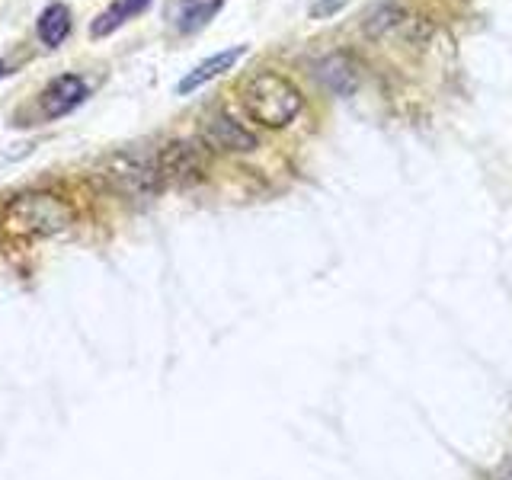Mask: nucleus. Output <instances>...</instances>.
<instances>
[{
  "mask_svg": "<svg viewBox=\"0 0 512 480\" xmlns=\"http://www.w3.org/2000/svg\"><path fill=\"white\" fill-rule=\"evenodd\" d=\"M77 221V208L48 189H32L23 196H13L4 205V228L13 237L23 240H48L64 231H71Z\"/></svg>",
  "mask_w": 512,
  "mask_h": 480,
  "instance_id": "f257e3e1",
  "label": "nucleus"
},
{
  "mask_svg": "<svg viewBox=\"0 0 512 480\" xmlns=\"http://www.w3.org/2000/svg\"><path fill=\"white\" fill-rule=\"evenodd\" d=\"M240 106H244L250 122H256V125L285 128L298 119L304 96L288 77H282L276 71H260L240 87Z\"/></svg>",
  "mask_w": 512,
  "mask_h": 480,
  "instance_id": "f03ea898",
  "label": "nucleus"
},
{
  "mask_svg": "<svg viewBox=\"0 0 512 480\" xmlns=\"http://www.w3.org/2000/svg\"><path fill=\"white\" fill-rule=\"evenodd\" d=\"M103 180L125 199H154L164 189V176L157 170V154L119 151L106 160Z\"/></svg>",
  "mask_w": 512,
  "mask_h": 480,
  "instance_id": "7ed1b4c3",
  "label": "nucleus"
},
{
  "mask_svg": "<svg viewBox=\"0 0 512 480\" xmlns=\"http://www.w3.org/2000/svg\"><path fill=\"white\" fill-rule=\"evenodd\" d=\"M157 170L164 176V186H196L205 180L208 148L202 141H170L157 151Z\"/></svg>",
  "mask_w": 512,
  "mask_h": 480,
  "instance_id": "20e7f679",
  "label": "nucleus"
},
{
  "mask_svg": "<svg viewBox=\"0 0 512 480\" xmlns=\"http://www.w3.org/2000/svg\"><path fill=\"white\" fill-rule=\"evenodd\" d=\"M202 144L215 154H253L260 148L250 128L231 119L228 112H215L202 122Z\"/></svg>",
  "mask_w": 512,
  "mask_h": 480,
  "instance_id": "39448f33",
  "label": "nucleus"
},
{
  "mask_svg": "<svg viewBox=\"0 0 512 480\" xmlns=\"http://www.w3.org/2000/svg\"><path fill=\"white\" fill-rule=\"evenodd\" d=\"M90 96L87 80L80 74H58L55 80H48V87L39 93V112L42 119L55 122L71 116L77 106H84Z\"/></svg>",
  "mask_w": 512,
  "mask_h": 480,
  "instance_id": "423d86ee",
  "label": "nucleus"
},
{
  "mask_svg": "<svg viewBox=\"0 0 512 480\" xmlns=\"http://www.w3.org/2000/svg\"><path fill=\"white\" fill-rule=\"evenodd\" d=\"M244 52L247 48L244 45H234V48H224V52H218V55H212V58H205V61H199L196 68L192 71H186V77L176 84V93H192V90H199V87H205L208 80H215V77H221L224 71H231L234 64L244 58Z\"/></svg>",
  "mask_w": 512,
  "mask_h": 480,
  "instance_id": "0eeeda50",
  "label": "nucleus"
},
{
  "mask_svg": "<svg viewBox=\"0 0 512 480\" xmlns=\"http://www.w3.org/2000/svg\"><path fill=\"white\" fill-rule=\"evenodd\" d=\"M317 77H320V84H324L327 90H333L336 96H349V93H356V87H359L356 61H352L349 55H343V52L327 55L324 61H320L317 64Z\"/></svg>",
  "mask_w": 512,
  "mask_h": 480,
  "instance_id": "6e6552de",
  "label": "nucleus"
},
{
  "mask_svg": "<svg viewBox=\"0 0 512 480\" xmlns=\"http://www.w3.org/2000/svg\"><path fill=\"white\" fill-rule=\"evenodd\" d=\"M148 7H151V0H112V4L90 23V36L93 39H106L116 29H122L128 20H135V16L144 13Z\"/></svg>",
  "mask_w": 512,
  "mask_h": 480,
  "instance_id": "1a4fd4ad",
  "label": "nucleus"
},
{
  "mask_svg": "<svg viewBox=\"0 0 512 480\" xmlns=\"http://www.w3.org/2000/svg\"><path fill=\"white\" fill-rule=\"evenodd\" d=\"M36 36L48 48L64 45L71 36V10L64 4H48L36 20Z\"/></svg>",
  "mask_w": 512,
  "mask_h": 480,
  "instance_id": "9d476101",
  "label": "nucleus"
},
{
  "mask_svg": "<svg viewBox=\"0 0 512 480\" xmlns=\"http://www.w3.org/2000/svg\"><path fill=\"white\" fill-rule=\"evenodd\" d=\"M221 7H224V0H183L180 10H176V29H180L183 36H192V32H199L212 23Z\"/></svg>",
  "mask_w": 512,
  "mask_h": 480,
  "instance_id": "9b49d317",
  "label": "nucleus"
},
{
  "mask_svg": "<svg viewBox=\"0 0 512 480\" xmlns=\"http://www.w3.org/2000/svg\"><path fill=\"white\" fill-rule=\"evenodd\" d=\"M346 4H349V0H317V4L311 7V16H314V20H327V16L340 13Z\"/></svg>",
  "mask_w": 512,
  "mask_h": 480,
  "instance_id": "f8f14e48",
  "label": "nucleus"
},
{
  "mask_svg": "<svg viewBox=\"0 0 512 480\" xmlns=\"http://www.w3.org/2000/svg\"><path fill=\"white\" fill-rule=\"evenodd\" d=\"M487 480H512V455L500 464V468H493Z\"/></svg>",
  "mask_w": 512,
  "mask_h": 480,
  "instance_id": "ddd939ff",
  "label": "nucleus"
},
{
  "mask_svg": "<svg viewBox=\"0 0 512 480\" xmlns=\"http://www.w3.org/2000/svg\"><path fill=\"white\" fill-rule=\"evenodd\" d=\"M10 74V64L7 61H0V77H7Z\"/></svg>",
  "mask_w": 512,
  "mask_h": 480,
  "instance_id": "4468645a",
  "label": "nucleus"
}]
</instances>
